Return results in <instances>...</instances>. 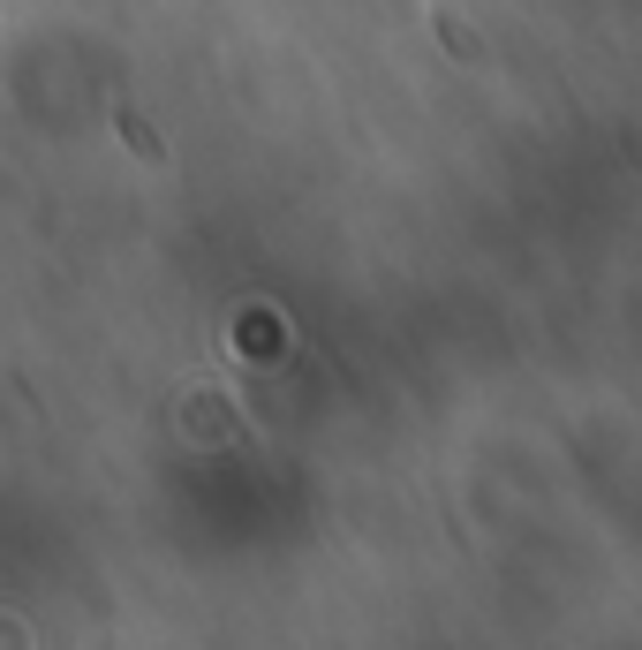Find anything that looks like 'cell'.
Wrapping results in <instances>:
<instances>
[{"mask_svg":"<svg viewBox=\"0 0 642 650\" xmlns=\"http://www.w3.org/2000/svg\"><path fill=\"white\" fill-rule=\"evenodd\" d=\"M121 137H129V152H144V159H167V144H159V137H152V129H144L136 114H121Z\"/></svg>","mask_w":642,"mask_h":650,"instance_id":"6da1fadb","label":"cell"}]
</instances>
